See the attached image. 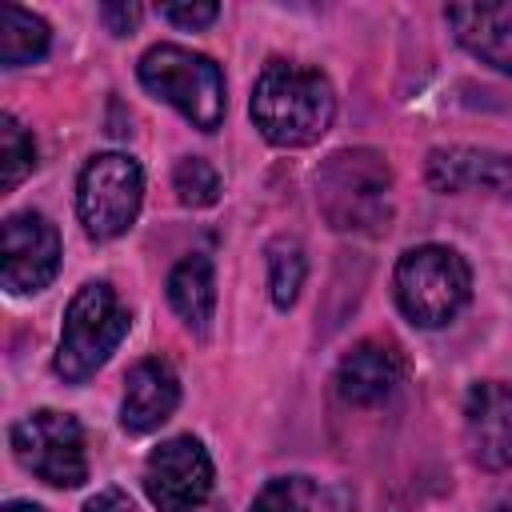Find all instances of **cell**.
I'll list each match as a JSON object with an SVG mask.
<instances>
[{
	"label": "cell",
	"mask_w": 512,
	"mask_h": 512,
	"mask_svg": "<svg viewBox=\"0 0 512 512\" xmlns=\"http://www.w3.org/2000/svg\"><path fill=\"white\" fill-rule=\"evenodd\" d=\"M144 492L156 512H196L212 492V456L196 436H172L144 460Z\"/></svg>",
	"instance_id": "ba28073f"
},
{
	"label": "cell",
	"mask_w": 512,
	"mask_h": 512,
	"mask_svg": "<svg viewBox=\"0 0 512 512\" xmlns=\"http://www.w3.org/2000/svg\"><path fill=\"white\" fill-rule=\"evenodd\" d=\"M136 76L156 100L172 104L192 128L200 132L220 128L228 96H224V72L212 56L192 52L184 44H152L136 64Z\"/></svg>",
	"instance_id": "3957f363"
},
{
	"label": "cell",
	"mask_w": 512,
	"mask_h": 512,
	"mask_svg": "<svg viewBox=\"0 0 512 512\" xmlns=\"http://www.w3.org/2000/svg\"><path fill=\"white\" fill-rule=\"evenodd\" d=\"M0 280L12 296H32L60 268V232L44 212H12L0 228Z\"/></svg>",
	"instance_id": "9c48e42d"
},
{
	"label": "cell",
	"mask_w": 512,
	"mask_h": 512,
	"mask_svg": "<svg viewBox=\"0 0 512 512\" xmlns=\"http://www.w3.org/2000/svg\"><path fill=\"white\" fill-rule=\"evenodd\" d=\"M428 184L436 192H508L512 196V156L488 148H432Z\"/></svg>",
	"instance_id": "4fadbf2b"
},
{
	"label": "cell",
	"mask_w": 512,
	"mask_h": 512,
	"mask_svg": "<svg viewBox=\"0 0 512 512\" xmlns=\"http://www.w3.org/2000/svg\"><path fill=\"white\" fill-rule=\"evenodd\" d=\"M180 404V380L168 360H136L124 376V404H120V424L132 436H144L160 428Z\"/></svg>",
	"instance_id": "7c38bea8"
},
{
	"label": "cell",
	"mask_w": 512,
	"mask_h": 512,
	"mask_svg": "<svg viewBox=\"0 0 512 512\" xmlns=\"http://www.w3.org/2000/svg\"><path fill=\"white\" fill-rule=\"evenodd\" d=\"M128 324H132V316L120 304L112 284H104V280L80 284L64 308L56 376H64L68 384H84L88 376H96V368H104V360L128 336Z\"/></svg>",
	"instance_id": "277c9868"
},
{
	"label": "cell",
	"mask_w": 512,
	"mask_h": 512,
	"mask_svg": "<svg viewBox=\"0 0 512 512\" xmlns=\"http://www.w3.org/2000/svg\"><path fill=\"white\" fill-rule=\"evenodd\" d=\"M316 500V484L308 476H272L256 500L252 512H308Z\"/></svg>",
	"instance_id": "ffe728a7"
},
{
	"label": "cell",
	"mask_w": 512,
	"mask_h": 512,
	"mask_svg": "<svg viewBox=\"0 0 512 512\" xmlns=\"http://www.w3.org/2000/svg\"><path fill=\"white\" fill-rule=\"evenodd\" d=\"M172 188H176L180 204H188V208H208V204H216V196H220V172H216L204 156H184V160L172 168Z\"/></svg>",
	"instance_id": "d6986e66"
},
{
	"label": "cell",
	"mask_w": 512,
	"mask_h": 512,
	"mask_svg": "<svg viewBox=\"0 0 512 512\" xmlns=\"http://www.w3.org/2000/svg\"><path fill=\"white\" fill-rule=\"evenodd\" d=\"M144 200V172L124 152H100L84 164L76 180V212L92 240H116L124 236Z\"/></svg>",
	"instance_id": "8992f818"
},
{
	"label": "cell",
	"mask_w": 512,
	"mask_h": 512,
	"mask_svg": "<svg viewBox=\"0 0 512 512\" xmlns=\"http://www.w3.org/2000/svg\"><path fill=\"white\" fill-rule=\"evenodd\" d=\"M252 120L276 148H308L336 120V92L320 68L268 60L252 88Z\"/></svg>",
	"instance_id": "6da1fadb"
},
{
	"label": "cell",
	"mask_w": 512,
	"mask_h": 512,
	"mask_svg": "<svg viewBox=\"0 0 512 512\" xmlns=\"http://www.w3.org/2000/svg\"><path fill=\"white\" fill-rule=\"evenodd\" d=\"M396 304L416 328H444L468 304L472 272L448 244H420L396 260L392 272Z\"/></svg>",
	"instance_id": "5b68a950"
},
{
	"label": "cell",
	"mask_w": 512,
	"mask_h": 512,
	"mask_svg": "<svg viewBox=\"0 0 512 512\" xmlns=\"http://www.w3.org/2000/svg\"><path fill=\"white\" fill-rule=\"evenodd\" d=\"M32 168H36V140H32V132L12 112H0V188L12 192Z\"/></svg>",
	"instance_id": "ac0fdd59"
},
{
	"label": "cell",
	"mask_w": 512,
	"mask_h": 512,
	"mask_svg": "<svg viewBox=\"0 0 512 512\" xmlns=\"http://www.w3.org/2000/svg\"><path fill=\"white\" fill-rule=\"evenodd\" d=\"M52 44V32L48 24L20 8V4H4L0 8V64L4 68H24L32 60H40Z\"/></svg>",
	"instance_id": "2e32d148"
},
{
	"label": "cell",
	"mask_w": 512,
	"mask_h": 512,
	"mask_svg": "<svg viewBox=\"0 0 512 512\" xmlns=\"http://www.w3.org/2000/svg\"><path fill=\"white\" fill-rule=\"evenodd\" d=\"M448 24L480 64L512 76V4H452Z\"/></svg>",
	"instance_id": "5bb4252c"
},
{
	"label": "cell",
	"mask_w": 512,
	"mask_h": 512,
	"mask_svg": "<svg viewBox=\"0 0 512 512\" xmlns=\"http://www.w3.org/2000/svg\"><path fill=\"white\" fill-rule=\"evenodd\" d=\"M488 512H512V488H504V492L488 504Z\"/></svg>",
	"instance_id": "cb8c5ba5"
},
{
	"label": "cell",
	"mask_w": 512,
	"mask_h": 512,
	"mask_svg": "<svg viewBox=\"0 0 512 512\" xmlns=\"http://www.w3.org/2000/svg\"><path fill=\"white\" fill-rule=\"evenodd\" d=\"M404 380V360L392 344L360 340L336 368V392L352 408H380Z\"/></svg>",
	"instance_id": "8fae6325"
},
{
	"label": "cell",
	"mask_w": 512,
	"mask_h": 512,
	"mask_svg": "<svg viewBox=\"0 0 512 512\" xmlns=\"http://www.w3.org/2000/svg\"><path fill=\"white\" fill-rule=\"evenodd\" d=\"M160 16L168 24H180V28H204V24H212L220 16V8L216 4H164Z\"/></svg>",
	"instance_id": "44dd1931"
},
{
	"label": "cell",
	"mask_w": 512,
	"mask_h": 512,
	"mask_svg": "<svg viewBox=\"0 0 512 512\" xmlns=\"http://www.w3.org/2000/svg\"><path fill=\"white\" fill-rule=\"evenodd\" d=\"M0 512H44L40 504H32V500H8Z\"/></svg>",
	"instance_id": "d4e9b609"
},
{
	"label": "cell",
	"mask_w": 512,
	"mask_h": 512,
	"mask_svg": "<svg viewBox=\"0 0 512 512\" xmlns=\"http://www.w3.org/2000/svg\"><path fill=\"white\" fill-rule=\"evenodd\" d=\"M12 456L40 476L52 488H80L88 480V452H84V428L76 416L40 408L12 424L8 432Z\"/></svg>",
	"instance_id": "52a82bcc"
},
{
	"label": "cell",
	"mask_w": 512,
	"mask_h": 512,
	"mask_svg": "<svg viewBox=\"0 0 512 512\" xmlns=\"http://www.w3.org/2000/svg\"><path fill=\"white\" fill-rule=\"evenodd\" d=\"M84 512H136V504H132V496L120 492V488H100V492L84 504Z\"/></svg>",
	"instance_id": "603a6c76"
},
{
	"label": "cell",
	"mask_w": 512,
	"mask_h": 512,
	"mask_svg": "<svg viewBox=\"0 0 512 512\" xmlns=\"http://www.w3.org/2000/svg\"><path fill=\"white\" fill-rule=\"evenodd\" d=\"M140 16H144L140 4H100V20H104L108 32H116V36H128V32L140 24Z\"/></svg>",
	"instance_id": "7402d4cb"
},
{
	"label": "cell",
	"mask_w": 512,
	"mask_h": 512,
	"mask_svg": "<svg viewBox=\"0 0 512 512\" xmlns=\"http://www.w3.org/2000/svg\"><path fill=\"white\" fill-rule=\"evenodd\" d=\"M392 168L376 148H340L316 172V204L336 232H380L392 216Z\"/></svg>",
	"instance_id": "7a4b0ae2"
},
{
	"label": "cell",
	"mask_w": 512,
	"mask_h": 512,
	"mask_svg": "<svg viewBox=\"0 0 512 512\" xmlns=\"http://www.w3.org/2000/svg\"><path fill=\"white\" fill-rule=\"evenodd\" d=\"M304 272H308V260H304L300 240L280 236V240L268 244V292H272L276 308H292L296 304V296L304 288Z\"/></svg>",
	"instance_id": "e0dca14e"
},
{
	"label": "cell",
	"mask_w": 512,
	"mask_h": 512,
	"mask_svg": "<svg viewBox=\"0 0 512 512\" xmlns=\"http://www.w3.org/2000/svg\"><path fill=\"white\" fill-rule=\"evenodd\" d=\"M464 444L484 472L512 468V388L500 380L472 384L464 400Z\"/></svg>",
	"instance_id": "30bf717a"
},
{
	"label": "cell",
	"mask_w": 512,
	"mask_h": 512,
	"mask_svg": "<svg viewBox=\"0 0 512 512\" xmlns=\"http://www.w3.org/2000/svg\"><path fill=\"white\" fill-rule=\"evenodd\" d=\"M168 304L176 308V316L188 328H196V332L208 328L212 308H216V276H212V260L204 252L184 256L168 272Z\"/></svg>",
	"instance_id": "9a60e30c"
}]
</instances>
